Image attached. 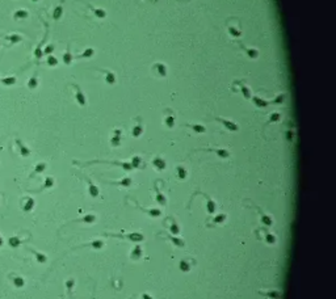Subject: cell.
Segmentation results:
<instances>
[{
    "label": "cell",
    "mask_w": 336,
    "mask_h": 299,
    "mask_svg": "<svg viewBox=\"0 0 336 299\" xmlns=\"http://www.w3.org/2000/svg\"><path fill=\"white\" fill-rule=\"evenodd\" d=\"M235 42H236V45H238V46L240 47L244 52H246L248 58H251V59H257V58H259L260 52H259V50H257V49H249V47H247L246 45H243L240 41H238V39H236Z\"/></svg>",
    "instance_id": "6da1fadb"
},
{
    "label": "cell",
    "mask_w": 336,
    "mask_h": 299,
    "mask_svg": "<svg viewBox=\"0 0 336 299\" xmlns=\"http://www.w3.org/2000/svg\"><path fill=\"white\" fill-rule=\"evenodd\" d=\"M234 84H236V85H239V91L242 92V94H243L244 97H246L247 100H249L252 97V92H251V89L248 88V85L246 84V81L244 80H235L234 81Z\"/></svg>",
    "instance_id": "7a4b0ae2"
},
{
    "label": "cell",
    "mask_w": 336,
    "mask_h": 299,
    "mask_svg": "<svg viewBox=\"0 0 336 299\" xmlns=\"http://www.w3.org/2000/svg\"><path fill=\"white\" fill-rule=\"evenodd\" d=\"M215 119L218 121V122H221L222 123L223 126H225L227 130H230V131H238L239 130V126L236 125L234 121H230V119H226V118H223V117H217Z\"/></svg>",
    "instance_id": "3957f363"
},
{
    "label": "cell",
    "mask_w": 336,
    "mask_h": 299,
    "mask_svg": "<svg viewBox=\"0 0 336 299\" xmlns=\"http://www.w3.org/2000/svg\"><path fill=\"white\" fill-rule=\"evenodd\" d=\"M152 70H154V72H156L159 76H161V78L168 75V68H167V66L161 62H156L155 64L152 66Z\"/></svg>",
    "instance_id": "277c9868"
},
{
    "label": "cell",
    "mask_w": 336,
    "mask_h": 299,
    "mask_svg": "<svg viewBox=\"0 0 336 299\" xmlns=\"http://www.w3.org/2000/svg\"><path fill=\"white\" fill-rule=\"evenodd\" d=\"M152 165L158 170H164L167 167V163L161 156H156V157H154V160H152Z\"/></svg>",
    "instance_id": "5b68a950"
},
{
    "label": "cell",
    "mask_w": 336,
    "mask_h": 299,
    "mask_svg": "<svg viewBox=\"0 0 336 299\" xmlns=\"http://www.w3.org/2000/svg\"><path fill=\"white\" fill-rule=\"evenodd\" d=\"M227 31H228V34L235 39H238L239 37H242V29L240 28H235V26H233V25H227Z\"/></svg>",
    "instance_id": "8992f818"
},
{
    "label": "cell",
    "mask_w": 336,
    "mask_h": 299,
    "mask_svg": "<svg viewBox=\"0 0 336 299\" xmlns=\"http://www.w3.org/2000/svg\"><path fill=\"white\" fill-rule=\"evenodd\" d=\"M207 151L215 152V154H217L219 157H222V159H227V157H230V151L226 150V148H209Z\"/></svg>",
    "instance_id": "52a82bcc"
},
{
    "label": "cell",
    "mask_w": 336,
    "mask_h": 299,
    "mask_svg": "<svg viewBox=\"0 0 336 299\" xmlns=\"http://www.w3.org/2000/svg\"><path fill=\"white\" fill-rule=\"evenodd\" d=\"M121 130L119 129H117V130H114V134H113V136H112V139H110V142H112V146H114V147H117V146H119L121 144Z\"/></svg>",
    "instance_id": "ba28073f"
},
{
    "label": "cell",
    "mask_w": 336,
    "mask_h": 299,
    "mask_svg": "<svg viewBox=\"0 0 336 299\" xmlns=\"http://www.w3.org/2000/svg\"><path fill=\"white\" fill-rule=\"evenodd\" d=\"M185 126L189 129H192L194 133H198V134H202L206 131V127H205L204 125H198V123H187Z\"/></svg>",
    "instance_id": "9c48e42d"
},
{
    "label": "cell",
    "mask_w": 336,
    "mask_h": 299,
    "mask_svg": "<svg viewBox=\"0 0 336 299\" xmlns=\"http://www.w3.org/2000/svg\"><path fill=\"white\" fill-rule=\"evenodd\" d=\"M104 79H105V83L110 84V85L116 83V75H114V72H112L109 70L104 71Z\"/></svg>",
    "instance_id": "30bf717a"
},
{
    "label": "cell",
    "mask_w": 336,
    "mask_h": 299,
    "mask_svg": "<svg viewBox=\"0 0 336 299\" xmlns=\"http://www.w3.org/2000/svg\"><path fill=\"white\" fill-rule=\"evenodd\" d=\"M251 99H252V102H254L257 108H265V106H268V105L270 104L269 101H265V100L260 99V97H257V96H252Z\"/></svg>",
    "instance_id": "8fae6325"
},
{
    "label": "cell",
    "mask_w": 336,
    "mask_h": 299,
    "mask_svg": "<svg viewBox=\"0 0 336 299\" xmlns=\"http://www.w3.org/2000/svg\"><path fill=\"white\" fill-rule=\"evenodd\" d=\"M89 8L92 9L93 15H95L97 18H100V20H103V18H105V17H106V12H105V9H101V8H95V7H92L91 4H89Z\"/></svg>",
    "instance_id": "7c38bea8"
},
{
    "label": "cell",
    "mask_w": 336,
    "mask_h": 299,
    "mask_svg": "<svg viewBox=\"0 0 336 299\" xmlns=\"http://www.w3.org/2000/svg\"><path fill=\"white\" fill-rule=\"evenodd\" d=\"M75 88H76V100H78V102H79L82 106H84L85 104H87V101H85V96H84V93H83L82 91H80V88L78 85H75Z\"/></svg>",
    "instance_id": "4fadbf2b"
},
{
    "label": "cell",
    "mask_w": 336,
    "mask_h": 299,
    "mask_svg": "<svg viewBox=\"0 0 336 299\" xmlns=\"http://www.w3.org/2000/svg\"><path fill=\"white\" fill-rule=\"evenodd\" d=\"M87 180H88V185H89V194H91L92 197H97L98 194H100V191H98V188L92 182V181L89 180V178H87Z\"/></svg>",
    "instance_id": "5bb4252c"
},
{
    "label": "cell",
    "mask_w": 336,
    "mask_h": 299,
    "mask_svg": "<svg viewBox=\"0 0 336 299\" xmlns=\"http://www.w3.org/2000/svg\"><path fill=\"white\" fill-rule=\"evenodd\" d=\"M176 170H177V177L180 178V180H185L187 176H188V170H187L183 165H179V167L176 168Z\"/></svg>",
    "instance_id": "9a60e30c"
},
{
    "label": "cell",
    "mask_w": 336,
    "mask_h": 299,
    "mask_svg": "<svg viewBox=\"0 0 336 299\" xmlns=\"http://www.w3.org/2000/svg\"><path fill=\"white\" fill-rule=\"evenodd\" d=\"M126 238L129 239V240H133V241H140L143 240V235L139 232H133V233H129V235H126Z\"/></svg>",
    "instance_id": "2e32d148"
},
{
    "label": "cell",
    "mask_w": 336,
    "mask_h": 299,
    "mask_svg": "<svg viewBox=\"0 0 336 299\" xmlns=\"http://www.w3.org/2000/svg\"><path fill=\"white\" fill-rule=\"evenodd\" d=\"M142 133H143V126H142V123H140V122H138L137 125L133 127V136L137 138V136H139Z\"/></svg>",
    "instance_id": "e0dca14e"
},
{
    "label": "cell",
    "mask_w": 336,
    "mask_h": 299,
    "mask_svg": "<svg viewBox=\"0 0 336 299\" xmlns=\"http://www.w3.org/2000/svg\"><path fill=\"white\" fill-rule=\"evenodd\" d=\"M206 198H207V212L213 214L215 211V209H217V205H215V202L210 197H206Z\"/></svg>",
    "instance_id": "ac0fdd59"
},
{
    "label": "cell",
    "mask_w": 336,
    "mask_h": 299,
    "mask_svg": "<svg viewBox=\"0 0 336 299\" xmlns=\"http://www.w3.org/2000/svg\"><path fill=\"white\" fill-rule=\"evenodd\" d=\"M93 55H95V49H92V47H88V49H85L84 52H83V54H80L78 58H92Z\"/></svg>",
    "instance_id": "d6986e66"
},
{
    "label": "cell",
    "mask_w": 336,
    "mask_h": 299,
    "mask_svg": "<svg viewBox=\"0 0 336 299\" xmlns=\"http://www.w3.org/2000/svg\"><path fill=\"white\" fill-rule=\"evenodd\" d=\"M164 121H166V125L168 126V127H170V129H172L173 126H175V115H173L172 113H171V114H168V115H167V117H166V119H164Z\"/></svg>",
    "instance_id": "ffe728a7"
},
{
    "label": "cell",
    "mask_w": 336,
    "mask_h": 299,
    "mask_svg": "<svg viewBox=\"0 0 336 299\" xmlns=\"http://www.w3.org/2000/svg\"><path fill=\"white\" fill-rule=\"evenodd\" d=\"M260 294H263V295H267L269 296V298H273V299H277L281 296V291H268V293H263V291H260Z\"/></svg>",
    "instance_id": "44dd1931"
},
{
    "label": "cell",
    "mask_w": 336,
    "mask_h": 299,
    "mask_svg": "<svg viewBox=\"0 0 336 299\" xmlns=\"http://www.w3.org/2000/svg\"><path fill=\"white\" fill-rule=\"evenodd\" d=\"M156 201H158L160 205H163V206L167 205V198L164 197V194H161L159 190H156Z\"/></svg>",
    "instance_id": "7402d4cb"
},
{
    "label": "cell",
    "mask_w": 336,
    "mask_h": 299,
    "mask_svg": "<svg viewBox=\"0 0 336 299\" xmlns=\"http://www.w3.org/2000/svg\"><path fill=\"white\" fill-rule=\"evenodd\" d=\"M171 219H172V224H171V227H170L171 232H172L173 235H179V232H180V228H179L177 223L175 222V219H173V218H171Z\"/></svg>",
    "instance_id": "603a6c76"
},
{
    "label": "cell",
    "mask_w": 336,
    "mask_h": 299,
    "mask_svg": "<svg viewBox=\"0 0 336 299\" xmlns=\"http://www.w3.org/2000/svg\"><path fill=\"white\" fill-rule=\"evenodd\" d=\"M140 256H142V248H140L139 245H137L134 248V251H133L131 257H133V258H139Z\"/></svg>",
    "instance_id": "cb8c5ba5"
},
{
    "label": "cell",
    "mask_w": 336,
    "mask_h": 299,
    "mask_svg": "<svg viewBox=\"0 0 336 299\" xmlns=\"http://www.w3.org/2000/svg\"><path fill=\"white\" fill-rule=\"evenodd\" d=\"M170 239L171 240L173 241V244H175L176 247H184V240L183 239H180V238H175V236H170Z\"/></svg>",
    "instance_id": "d4e9b609"
},
{
    "label": "cell",
    "mask_w": 336,
    "mask_h": 299,
    "mask_svg": "<svg viewBox=\"0 0 336 299\" xmlns=\"http://www.w3.org/2000/svg\"><path fill=\"white\" fill-rule=\"evenodd\" d=\"M284 101H285V94L280 93L275 100H272V101H269V102H270V104H282Z\"/></svg>",
    "instance_id": "484cf974"
},
{
    "label": "cell",
    "mask_w": 336,
    "mask_h": 299,
    "mask_svg": "<svg viewBox=\"0 0 336 299\" xmlns=\"http://www.w3.org/2000/svg\"><path fill=\"white\" fill-rule=\"evenodd\" d=\"M180 268H181V270H183V272H189V269H191V265L188 264V260H187V258L181 260Z\"/></svg>",
    "instance_id": "4316f807"
},
{
    "label": "cell",
    "mask_w": 336,
    "mask_h": 299,
    "mask_svg": "<svg viewBox=\"0 0 336 299\" xmlns=\"http://www.w3.org/2000/svg\"><path fill=\"white\" fill-rule=\"evenodd\" d=\"M140 163H142V160H140V157L139 156H134L133 157V160H131V167L133 168H138V167H140Z\"/></svg>",
    "instance_id": "83f0119b"
},
{
    "label": "cell",
    "mask_w": 336,
    "mask_h": 299,
    "mask_svg": "<svg viewBox=\"0 0 336 299\" xmlns=\"http://www.w3.org/2000/svg\"><path fill=\"white\" fill-rule=\"evenodd\" d=\"M131 182H133V180L130 177H125V178H122L121 181H118L117 184H119V185H122V186H130Z\"/></svg>",
    "instance_id": "f1b7e54d"
},
{
    "label": "cell",
    "mask_w": 336,
    "mask_h": 299,
    "mask_svg": "<svg viewBox=\"0 0 336 299\" xmlns=\"http://www.w3.org/2000/svg\"><path fill=\"white\" fill-rule=\"evenodd\" d=\"M280 118H281V114H280V113L275 112V113H272V114H270L269 122H277V121H280Z\"/></svg>",
    "instance_id": "f546056e"
},
{
    "label": "cell",
    "mask_w": 336,
    "mask_h": 299,
    "mask_svg": "<svg viewBox=\"0 0 336 299\" xmlns=\"http://www.w3.org/2000/svg\"><path fill=\"white\" fill-rule=\"evenodd\" d=\"M261 220H263V223H265L267 226H272V224H273V220L270 219L268 215H263V217H261Z\"/></svg>",
    "instance_id": "4dcf8cb0"
},
{
    "label": "cell",
    "mask_w": 336,
    "mask_h": 299,
    "mask_svg": "<svg viewBox=\"0 0 336 299\" xmlns=\"http://www.w3.org/2000/svg\"><path fill=\"white\" fill-rule=\"evenodd\" d=\"M147 212L151 215V217H159V215L161 214V211H160V210H158V209H151V210H147Z\"/></svg>",
    "instance_id": "1f68e13d"
},
{
    "label": "cell",
    "mask_w": 336,
    "mask_h": 299,
    "mask_svg": "<svg viewBox=\"0 0 336 299\" xmlns=\"http://www.w3.org/2000/svg\"><path fill=\"white\" fill-rule=\"evenodd\" d=\"M226 219V214H219L214 218V223H222Z\"/></svg>",
    "instance_id": "d6a6232c"
},
{
    "label": "cell",
    "mask_w": 336,
    "mask_h": 299,
    "mask_svg": "<svg viewBox=\"0 0 336 299\" xmlns=\"http://www.w3.org/2000/svg\"><path fill=\"white\" fill-rule=\"evenodd\" d=\"M265 239H267V241L269 244H273L276 241V238H275V235H272V233H268L267 232V235H265Z\"/></svg>",
    "instance_id": "836d02e7"
},
{
    "label": "cell",
    "mask_w": 336,
    "mask_h": 299,
    "mask_svg": "<svg viewBox=\"0 0 336 299\" xmlns=\"http://www.w3.org/2000/svg\"><path fill=\"white\" fill-rule=\"evenodd\" d=\"M92 247L93 248H101V247H104V241L103 240H96V241H93L92 243Z\"/></svg>",
    "instance_id": "e575fe53"
},
{
    "label": "cell",
    "mask_w": 336,
    "mask_h": 299,
    "mask_svg": "<svg viewBox=\"0 0 336 299\" xmlns=\"http://www.w3.org/2000/svg\"><path fill=\"white\" fill-rule=\"evenodd\" d=\"M95 219H96V218H95V215L89 214V215H87V217H85V218H84V219H83V220H85V222H89V223H91V222H95Z\"/></svg>",
    "instance_id": "d590c367"
},
{
    "label": "cell",
    "mask_w": 336,
    "mask_h": 299,
    "mask_svg": "<svg viewBox=\"0 0 336 299\" xmlns=\"http://www.w3.org/2000/svg\"><path fill=\"white\" fill-rule=\"evenodd\" d=\"M142 298H143V299H152V298H151L150 295H148V294H146V293H145V294H143V295H142Z\"/></svg>",
    "instance_id": "8d00e7d4"
}]
</instances>
